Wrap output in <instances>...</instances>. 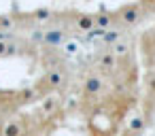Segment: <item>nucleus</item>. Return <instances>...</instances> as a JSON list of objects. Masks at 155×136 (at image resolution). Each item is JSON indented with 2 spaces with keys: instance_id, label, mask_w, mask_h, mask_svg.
I'll return each mask as SVG.
<instances>
[{
  "instance_id": "obj_2",
  "label": "nucleus",
  "mask_w": 155,
  "mask_h": 136,
  "mask_svg": "<svg viewBox=\"0 0 155 136\" xmlns=\"http://www.w3.org/2000/svg\"><path fill=\"white\" fill-rule=\"evenodd\" d=\"M64 83H66L64 70H62V68H49V70L38 79V83H36L34 87H36V91H38L41 96H47L49 91H55V89L64 87Z\"/></svg>"
},
{
  "instance_id": "obj_13",
  "label": "nucleus",
  "mask_w": 155,
  "mask_h": 136,
  "mask_svg": "<svg viewBox=\"0 0 155 136\" xmlns=\"http://www.w3.org/2000/svg\"><path fill=\"white\" fill-rule=\"evenodd\" d=\"M30 17H32L34 22H47V19H51V17H53V11H51V9H47V7H41V9L32 11V13H30Z\"/></svg>"
},
{
  "instance_id": "obj_17",
  "label": "nucleus",
  "mask_w": 155,
  "mask_h": 136,
  "mask_svg": "<svg viewBox=\"0 0 155 136\" xmlns=\"http://www.w3.org/2000/svg\"><path fill=\"white\" fill-rule=\"evenodd\" d=\"M43 38H45V32H41V30L32 32V41H43Z\"/></svg>"
},
{
  "instance_id": "obj_3",
  "label": "nucleus",
  "mask_w": 155,
  "mask_h": 136,
  "mask_svg": "<svg viewBox=\"0 0 155 136\" xmlns=\"http://www.w3.org/2000/svg\"><path fill=\"white\" fill-rule=\"evenodd\" d=\"M26 134V119L24 117H11L0 128V136H24Z\"/></svg>"
},
{
  "instance_id": "obj_15",
  "label": "nucleus",
  "mask_w": 155,
  "mask_h": 136,
  "mask_svg": "<svg viewBox=\"0 0 155 136\" xmlns=\"http://www.w3.org/2000/svg\"><path fill=\"white\" fill-rule=\"evenodd\" d=\"M138 2L142 5L144 13H155V0H138Z\"/></svg>"
},
{
  "instance_id": "obj_7",
  "label": "nucleus",
  "mask_w": 155,
  "mask_h": 136,
  "mask_svg": "<svg viewBox=\"0 0 155 136\" xmlns=\"http://www.w3.org/2000/svg\"><path fill=\"white\" fill-rule=\"evenodd\" d=\"M74 26L81 32H91L96 28V15H91V13H74Z\"/></svg>"
},
{
  "instance_id": "obj_16",
  "label": "nucleus",
  "mask_w": 155,
  "mask_h": 136,
  "mask_svg": "<svg viewBox=\"0 0 155 136\" xmlns=\"http://www.w3.org/2000/svg\"><path fill=\"white\" fill-rule=\"evenodd\" d=\"M77 108H79V102H77L74 98H70V100L66 102V111H68V113H74Z\"/></svg>"
},
{
  "instance_id": "obj_5",
  "label": "nucleus",
  "mask_w": 155,
  "mask_h": 136,
  "mask_svg": "<svg viewBox=\"0 0 155 136\" xmlns=\"http://www.w3.org/2000/svg\"><path fill=\"white\" fill-rule=\"evenodd\" d=\"M43 96L36 91V87L34 85H28V87H21L19 91H15V96H13V100H15V104H32V102H36V100H41Z\"/></svg>"
},
{
  "instance_id": "obj_10",
  "label": "nucleus",
  "mask_w": 155,
  "mask_h": 136,
  "mask_svg": "<svg viewBox=\"0 0 155 136\" xmlns=\"http://www.w3.org/2000/svg\"><path fill=\"white\" fill-rule=\"evenodd\" d=\"M144 128H147V119H144L142 115H138V117H134V119L130 121V125H127V134H132V136H140V134L144 132Z\"/></svg>"
},
{
  "instance_id": "obj_12",
  "label": "nucleus",
  "mask_w": 155,
  "mask_h": 136,
  "mask_svg": "<svg viewBox=\"0 0 155 136\" xmlns=\"http://www.w3.org/2000/svg\"><path fill=\"white\" fill-rule=\"evenodd\" d=\"M115 58H127L130 55V43H125V41H117V43H113V51H110Z\"/></svg>"
},
{
  "instance_id": "obj_14",
  "label": "nucleus",
  "mask_w": 155,
  "mask_h": 136,
  "mask_svg": "<svg viewBox=\"0 0 155 136\" xmlns=\"http://www.w3.org/2000/svg\"><path fill=\"white\" fill-rule=\"evenodd\" d=\"M102 36H104V43H110V45H113V43H117V41L121 38V32H119V30H106Z\"/></svg>"
},
{
  "instance_id": "obj_9",
  "label": "nucleus",
  "mask_w": 155,
  "mask_h": 136,
  "mask_svg": "<svg viewBox=\"0 0 155 136\" xmlns=\"http://www.w3.org/2000/svg\"><path fill=\"white\" fill-rule=\"evenodd\" d=\"M113 24H115V15H113V13L102 11V13H98V15H96V28H98V30H102V32L110 30V26H113Z\"/></svg>"
},
{
  "instance_id": "obj_8",
  "label": "nucleus",
  "mask_w": 155,
  "mask_h": 136,
  "mask_svg": "<svg viewBox=\"0 0 155 136\" xmlns=\"http://www.w3.org/2000/svg\"><path fill=\"white\" fill-rule=\"evenodd\" d=\"M98 68L104 72V75H113L115 70H117V58L108 51V53H102L100 58H98Z\"/></svg>"
},
{
  "instance_id": "obj_1",
  "label": "nucleus",
  "mask_w": 155,
  "mask_h": 136,
  "mask_svg": "<svg viewBox=\"0 0 155 136\" xmlns=\"http://www.w3.org/2000/svg\"><path fill=\"white\" fill-rule=\"evenodd\" d=\"M113 15H115V24L130 28V26H136L144 17V9H142L140 2H127L123 7H119Z\"/></svg>"
},
{
  "instance_id": "obj_4",
  "label": "nucleus",
  "mask_w": 155,
  "mask_h": 136,
  "mask_svg": "<svg viewBox=\"0 0 155 136\" xmlns=\"http://www.w3.org/2000/svg\"><path fill=\"white\" fill-rule=\"evenodd\" d=\"M102 89H104V79L98 75H89L83 81V96L85 98H96L102 94Z\"/></svg>"
},
{
  "instance_id": "obj_18",
  "label": "nucleus",
  "mask_w": 155,
  "mask_h": 136,
  "mask_svg": "<svg viewBox=\"0 0 155 136\" xmlns=\"http://www.w3.org/2000/svg\"><path fill=\"white\" fill-rule=\"evenodd\" d=\"M5 53H7V43L0 41V58H5Z\"/></svg>"
},
{
  "instance_id": "obj_11",
  "label": "nucleus",
  "mask_w": 155,
  "mask_h": 136,
  "mask_svg": "<svg viewBox=\"0 0 155 136\" xmlns=\"http://www.w3.org/2000/svg\"><path fill=\"white\" fill-rule=\"evenodd\" d=\"M64 36H66V34H64L62 30H58V28H55V30L45 32V38H43V41H45L47 45H53V47H55V45H60V43L64 41Z\"/></svg>"
},
{
  "instance_id": "obj_6",
  "label": "nucleus",
  "mask_w": 155,
  "mask_h": 136,
  "mask_svg": "<svg viewBox=\"0 0 155 136\" xmlns=\"http://www.w3.org/2000/svg\"><path fill=\"white\" fill-rule=\"evenodd\" d=\"M58 111H60V100L55 96H43L41 106H38V113L43 117H53Z\"/></svg>"
}]
</instances>
